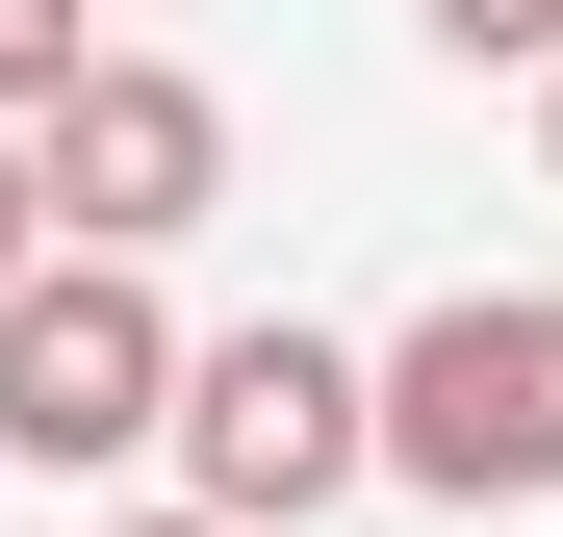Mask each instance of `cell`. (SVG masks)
<instances>
[{
    "label": "cell",
    "mask_w": 563,
    "mask_h": 537,
    "mask_svg": "<svg viewBox=\"0 0 563 537\" xmlns=\"http://www.w3.org/2000/svg\"><path fill=\"white\" fill-rule=\"evenodd\" d=\"M358 410H385V461L435 512H563V282H461L358 358Z\"/></svg>",
    "instance_id": "obj_1"
},
{
    "label": "cell",
    "mask_w": 563,
    "mask_h": 537,
    "mask_svg": "<svg viewBox=\"0 0 563 537\" xmlns=\"http://www.w3.org/2000/svg\"><path fill=\"white\" fill-rule=\"evenodd\" d=\"M154 410H179V307H154V256H26L0 282V461H52V486H103L154 461Z\"/></svg>",
    "instance_id": "obj_2"
},
{
    "label": "cell",
    "mask_w": 563,
    "mask_h": 537,
    "mask_svg": "<svg viewBox=\"0 0 563 537\" xmlns=\"http://www.w3.org/2000/svg\"><path fill=\"white\" fill-rule=\"evenodd\" d=\"M154 435H179V486H206L231 537L333 512L358 461H385V410H358V358H333V333H282V307H256V333H179V410H154Z\"/></svg>",
    "instance_id": "obj_3"
},
{
    "label": "cell",
    "mask_w": 563,
    "mask_h": 537,
    "mask_svg": "<svg viewBox=\"0 0 563 537\" xmlns=\"http://www.w3.org/2000/svg\"><path fill=\"white\" fill-rule=\"evenodd\" d=\"M26 179H52V231L154 256V231H206V205H231V103H206L179 52H77L52 103H26Z\"/></svg>",
    "instance_id": "obj_4"
},
{
    "label": "cell",
    "mask_w": 563,
    "mask_h": 537,
    "mask_svg": "<svg viewBox=\"0 0 563 537\" xmlns=\"http://www.w3.org/2000/svg\"><path fill=\"white\" fill-rule=\"evenodd\" d=\"M410 26H435L461 77H538V52H563V0H410Z\"/></svg>",
    "instance_id": "obj_5"
},
{
    "label": "cell",
    "mask_w": 563,
    "mask_h": 537,
    "mask_svg": "<svg viewBox=\"0 0 563 537\" xmlns=\"http://www.w3.org/2000/svg\"><path fill=\"white\" fill-rule=\"evenodd\" d=\"M77 52H103V26H77V0H0V128H26V103H52Z\"/></svg>",
    "instance_id": "obj_6"
},
{
    "label": "cell",
    "mask_w": 563,
    "mask_h": 537,
    "mask_svg": "<svg viewBox=\"0 0 563 537\" xmlns=\"http://www.w3.org/2000/svg\"><path fill=\"white\" fill-rule=\"evenodd\" d=\"M26 256H52V179H26V128H0V282H26Z\"/></svg>",
    "instance_id": "obj_7"
},
{
    "label": "cell",
    "mask_w": 563,
    "mask_h": 537,
    "mask_svg": "<svg viewBox=\"0 0 563 537\" xmlns=\"http://www.w3.org/2000/svg\"><path fill=\"white\" fill-rule=\"evenodd\" d=\"M129 537H231V512H206V486H179V512H129Z\"/></svg>",
    "instance_id": "obj_8"
},
{
    "label": "cell",
    "mask_w": 563,
    "mask_h": 537,
    "mask_svg": "<svg viewBox=\"0 0 563 537\" xmlns=\"http://www.w3.org/2000/svg\"><path fill=\"white\" fill-rule=\"evenodd\" d=\"M538 154H563V52H538Z\"/></svg>",
    "instance_id": "obj_9"
}]
</instances>
